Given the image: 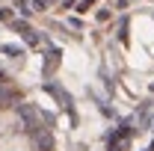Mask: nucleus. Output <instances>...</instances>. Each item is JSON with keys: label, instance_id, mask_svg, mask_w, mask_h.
I'll return each instance as SVG.
<instances>
[{"label": "nucleus", "instance_id": "f257e3e1", "mask_svg": "<svg viewBox=\"0 0 154 151\" xmlns=\"http://www.w3.org/2000/svg\"><path fill=\"white\" fill-rule=\"evenodd\" d=\"M0 151H36V142L27 133H9L0 136Z\"/></svg>", "mask_w": 154, "mask_h": 151}, {"label": "nucleus", "instance_id": "f03ea898", "mask_svg": "<svg viewBox=\"0 0 154 151\" xmlns=\"http://www.w3.org/2000/svg\"><path fill=\"white\" fill-rule=\"evenodd\" d=\"M9 133H18V116L12 110H0V136H9Z\"/></svg>", "mask_w": 154, "mask_h": 151}]
</instances>
